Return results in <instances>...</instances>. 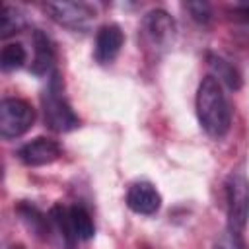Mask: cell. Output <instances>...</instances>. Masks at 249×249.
Instances as JSON below:
<instances>
[{
    "label": "cell",
    "mask_w": 249,
    "mask_h": 249,
    "mask_svg": "<svg viewBox=\"0 0 249 249\" xmlns=\"http://www.w3.org/2000/svg\"><path fill=\"white\" fill-rule=\"evenodd\" d=\"M196 117L200 126L212 138H222L231 124V107L214 76L202 78L196 89Z\"/></svg>",
    "instance_id": "obj_1"
},
{
    "label": "cell",
    "mask_w": 249,
    "mask_h": 249,
    "mask_svg": "<svg viewBox=\"0 0 249 249\" xmlns=\"http://www.w3.org/2000/svg\"><path fill=\"white\" fill-rule=\"evenodd\" d=\"M49 220L58 230L66 249H74L78 241H88L95 233V226L89 212L80 204L74 206L56 204L51 208Z\"/></svg>",
    "instance_id": "obj_2"
},
{
    "label": "cell",
    "mask_w": 249,
    "mask_h": 249,
    "mask_svg": "<svg viewBox=\"0 0 249 249\" xmlns=\"http://www.w3.org/2000/svg\"><path fill=\"white\" fill-rule=\"evenodd\" d=\"M41 105H43L45 123L51 130L70 132L80 124L78 115L72 111L70 103L66 101V97L62 93V80L56 70L49 78V84L41 95Z\"/></svg>",
    "instance_id": "obj_3"
},
{
    "label": "cell",
    "mask_w": 249,
    "mask_h": 249,
    "mask_svg": "<svg viewBox=\"0 0 249 249\" xmlns=\"http://www.w3.org/2000/svg\"><path fill=\"white\" fill-rule=\"evenodd\" d=\"M226 210L228 230L243 233L249 222V179L241 171L231 173L226 181Z\"/></svg>",
    "instance_id": "obj_4"
},
{
    "label": "cell",
    "mask_w": 249,
    "mask_h": 249,
    "mask_svg": "<svg viewBox=\"0 0 249 249\" xmlns=\"http://www.w3.org/2000/svg\"><path fill=\"white\" fill-rule=\"evenodd\" d=\"M35 123V109L19 97H4L0 103V134L2 138H18Z\"/></svg>",
    "instance_id": "obj_5"
},
{
    "label": "cell",
    "mask_w": 249,
    "mask_h": 249,
    "mask_svg": "<svg viewBox=\"0 0 249 249\" xmlns=\"http://www.w3.org/2000/svg\"><path fill=\"white\" fill-rule=\"evenodd\" d=\"M45 8L56 23L74 31L88 29L95 18V10L84 2H49Z\"/></svg>",
    "instance_id": "obj_6"
},
{
    "label": "cell",
    "mask_w": 249,
    "mask_h": 249,
    "mask_svg": "<svg viewBox=\"0 0 249 249\" xmlns=\"http://www.w3.org/2000/svg\"><path fill=\"white\" fill-rule=\"evenodd\" d=\"M142 29L152 47H167L175 37V21L163 10H152L142 21Z\"/></svg>",
    "instance_id": "obj_7"
},
{
    "label": "cell",
    "mask_w": 249,
    "mask_h": 249,
    "mask_svg": "<svg viewBox=\"0 0 249 249\" xmlns=\"http://www.w3.org/2000/svg\"><path fill=\"white\" fill-rule=\"evenodd\" d=\"M18 158L21 163L31 165V167L47 165L60 158V146H58V142H54L51 138L37 136L18 150Z\"/></svg>",
    "instance_id": "obj_8"
},
{
    "label": "cell",
    "mask_w": 249,
    "mask_h": 249,
    "mask_svg": "<svg viewBox=\"0 0 249 249\" xmlns=\"http://www.w3.org/2000/svg\"><path fill=\"white\" fill-rule=\"evenodd\" d=\"M126 206L142 216H152L161 206V196L148 181H136L126 191Z\"/></svg>",
    "instance_id": "obj_9"
},
{
    "label": "cell",
    "mask_w": 249,
    "mask_h": 249,
    "mask_svg": "<svg viewBox=\"0 0 249 249\" xmlns=\"http://www.w3.org/2000/svg\"><path fill=\"white\" fill-rule=\"evenodd\" d=\"M123 43H124V35L119 25L115 23L103 25L95 35V49H93L95 60L99 64H111L121 53Z\"/></svg>",
    "instance_id": "obj_10"
},
{
    "label": "cell",
    "mask_w": 249,
    "mask_h": 249,
    "mask_svg": "<svg viewBox=\"0 0 249 249\" xmlns=\"http://www.w3.org/2000/svg\"><path fill=\"white\" fill-rule=\"evenodd\" d=\"M33 51H35V56H33V62H31V72L35 76H45V74H53V66H54V49H53V43L51 39L47 37V33H43L41 29H37L33 33Z\"/></svg>",
    "instance_id": "obj_11"
},
{
    "label": "cell",
    "mask_w": 249,
    "mask_h": 249,
    "mask_svg": "<svg viewBox=\"0 0 249 249\" xmlns=\"http://www.w3.org/2000/svg\"><path fill=\"white\" fill-rule=\"evenodd\" d=\"M208 62H210V68L214 72V78L220 84L228 86L230 89H239V86H241V74L237 72V68L231 62H228L226 58L216 56V54H210L208 56Z\"/></svg>",
    "instance_id": "obj_12"
},
{
    "label": "cell",
    "mask_w": 249,
    "mask_h": 249,
    "mask_svg": "<svg viewBox=\"0 0 249 249\" xmlns=\"http://www.w3.org/2000/svg\"><path fill=\"white\" fill-rule=\"evenodd\" d=\"M16 210H18V214L21 216V220L27 224V228L29 230H33L37 235H43L45 231H49V226H47V216L43 214V212H39V208H35L33 204H29V202H19L18 206H16Z\"/></svg>",
    "instance_id": "obj_13"
},
{
    "label": "cell",
    "mask_w": 249,
    "mask_h": 249,
    "mask_svg": "<svg viewBox=\"0 0 249 249\" xmlns=\"http://www.w3.org/2000/svg\"><path fill=\"white\" fill-rule=\"evenodd\" d=\"M25 49L21 43H8L0 53V66L4 72H12L23 66L25 62Z\"/></svg>",
    "instance_id": "obj_14"
},
{
    "label": "cell",
    "mask_w": 249,
    "mask_h": 249,
    "mask_svg": "<svg viewBox=\"0 0 249 249\" xmlns=\"http://www.w3.org/2000/svg\"><path fill=\"white\" fill-rule=\"evenodd\" d=\"M23 16L16 10V8H10V6H2L0 10V37L6 39L14 33H18L21 27H23Z\"/></svg>",
    "instance_id": "obj_15"
},
{
    "label": "cell",
    "mask_w": 249,
    "mask_h": 249,
    "mask_svg": "<svg viewBox=\"0 0 249 249\" xmlns=\"http://www.w3.org/2000/svg\"><path fill=\"white\" fill-rule=\"evenodd\" d=\"M214 249H247V245H245L241 233H235V231H231V230L226 228V230L216 237Z\"/></svg>",
    "instance_id": "obj_16"
},
{
    "label": "cell",
    "mask_w": 249,
    "mask_h": 249,
    "mask_svg": "<svg viewBox=\"0 0 249 249\" xmlns=\"http://www.w3.org/2000/svg\"><path fill=\"white\" fill-rule=\"evenodd\" d=\"M187 10L191 12L195 21H198V23H208L210 21V6L206 2H189Z\"/></svg>",
    "instance_id": "obj_17"
},
{
    "label": "cell",
    "mask_w": 249,
    "mask_h": 249,
    "mask_svg": "<svg viewBox=\"0 0 249 249\" xmlns=\"http://www.w3.org/2000/svg\"><path fill=\"white\" fill-rule=\"evenodd\" d=\"M8 249H25V247H23V245H19V243H14V245H10Z\"/></svg>",
    "instance_id": "obj_18"
}]
</instances>
